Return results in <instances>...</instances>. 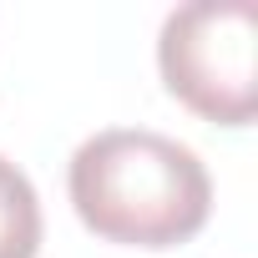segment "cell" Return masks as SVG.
<instances>
[{
	"mask_svg": "<svg viewBox=\"0 0 258 258\" xmlns=\"http://www.w3.org/2000/svg\"><path fill=\"white\" fill-rule=\"evenodd\" d=\"M76 218L121 248H177L213 213V177L192 147L147 126L86 137L66 172Z\"/></svg>",
	"mask_w": 258,
	"mask_h": 258,
	"instance_id": "6da1fadb",
	"label": "cell"
},
{
	"mask_svg": "<svg viewBox=\"0 0 258 258\" xmlns=\"http://www.w3.org/2000/svg\"><path fill=\"white\" fill-rule=\"evenodd\" d=\"M157 66L167 91L218 126L258 111V11L248 0H192L162 21Z\"/></svg>",
	"mask_w": 258,
	"mask_h": 258,
	"instance_id": "7a4b0ae2",
	"label": "cell"
},
{
	"mask_svg": "<svg viewBox=\"0 0 258 258\" xmlns=\"http://www.w3.org/2000/svg\"><path fill=\"white\" fill-rule=\"evenodd\" d=\"M36 253H41V198L11 157H0V258H36Z\"/></svg>",
	"mask_w": 258,
	"mask_h": 258,
	"instance_id": "3957f363",
	"label": "cell"
}]
</instances>
